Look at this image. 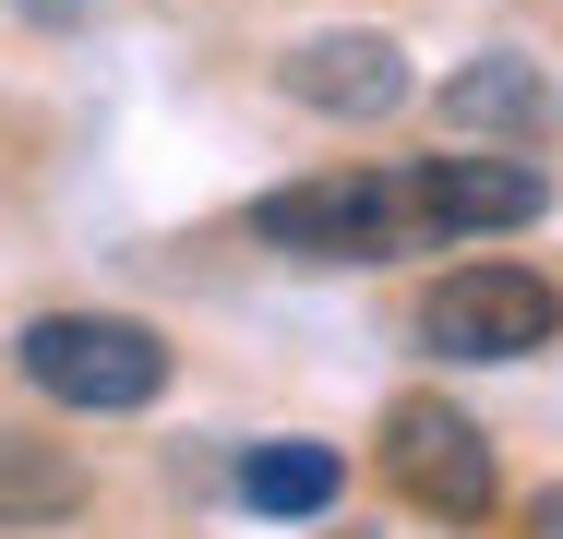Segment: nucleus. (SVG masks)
Segmentation results:
<instances>
[{"mask_svg": "<svg viewBox=\"0 0 563 539\" xmlns=\"http://www.w3.org/2000/svg\"><path fill=\"white\" fill-rule=\"evenodd\" d=\"M444 132H455V144H540V132H552V85H540V61L479 48V61L444 85Z\"/></svg>", "mask_w": 563, "mask_h": 539, "instance_id": "obj_7", "label": "nucleus"}, {"mask_svg": "<svg viewBox=\"0 0 563 539\" xmlns=\"http://www.w3.org/2000/svg\"><path fill=\"white\" fill-rule=\"evenodd\" d=\"M12 360H24V384H36L48 408H73V420H132V408L168 396V336L132 323V312H36L12 336Z\"/></svg>", "mask_w": 563, "mask_h": 539, "instance_id": "obj_1", "label": "nucleus"}, {"mask_svg": "<svg viewBox=\"0 0 563 539\" xmlns=\"http://www.w3.org/2000/svg\"><path fill=\"white\" fill-rule=\"evenodd\" d=\"M372 468L396 504H420L432 528H479L504 504V468H492V431L467 420L455 396H396L384 431H372Z\"/></svg>", "mask_w": 563, "mask_h": 539, "instance_id": "obj_3", "label": "nucleus"}, {"mask_svg": "<svg viewBox=\"0 0 563 539\" xmlns=\"http://www.w3.org/2000/svg\"><path fill=\"white\" fill-rule=\"evenodd\" d=\"M563 336V288L540 264H444L432 288H420V348L432 360H540Z\"/></svg>", "mask_w": 563, "mask_h": 539, "instance_id": "obj_4", "label": "nucleus"}, {"mask_svg": "<svg viewBox=\"0 0 563 539\" xmlns=\"http://www.w3.org/2000/svg\"><path fill=\"white\" fill-rule=\"evenodd\" d=\"M73 516H85V455H60L48 431L0 420V528L36 539V528H73Z\"/></svg>", "mask_w": 563, "mask_h": 539, "instance_id": "obj_8", "label": "nucleus"}, {"mask_svg": "<svg viewBox=\"0 0 563 539\" xmlns=\"http://www.w3.org/2000/svg\"><path fill=\"white\" fill-rule=\"evenodd\" d=\"M264 252H300V264H408L420 228H408V168H312L288 193L252 205Z\"/></svg>", "mask_w": 563, "mask_h": 539, "instance_id": "obj_2", "label": "nucleus"}, {"mask_svg": "<svg viewBox=\"0 0 563 539\" xmlns=\"http://www.w3.org/2000/svg\"><path fill=\"white\" fill-rule=\"evenodd\" d=\"M528 539H563V480L540 492V504H528Z\"/></svg>", "mask_w": 563, "mask_h": 539, "instance_id": "obj_10", "label": "nucleus"}, {"mask_svg": "<svg viewBox=\"0 0 563 539\" xmlns=\"http://www.w3.org/2000/svg\"><path fill=\"white\" fill-rule=\"evenodd\" d=\"M540 216H552V180H540L516 144H444V156L408 168V228H420V252H444V240H504V228H540Z\"/></svg>", "mask_w": 563, "mask_h": 539, "instance_id": "obj_5", "label": "nucleus"}, {"mask_svg": "<svg viewBox=\"0 0 563 539\" xmlns=\"http://www.w3.org/2000/svg\"><path fill=\"white\" fill-rule=\"evenodd\" d=\"M336 492H347V455H336V443H252V455H240V504L276 516V528L336 516Z\"/></svg>", "mask_w": 563, "mask_h": 539, "instance_id": "obj_9", "label": "nucleus"}, {"mask_svg": "<svg viewBox=\"0 0 563 539\" xmlns=\"http://www.w3.org/2000/svg\"><path fill=\"white\" fill-rule=\"evenodd\" d=\"M276 97L312 108V120H396L420 97V73H408V48L384 24H324V36L276 48Z\"/></svg>", "mask_w": 563, "mask_h": 539, "instance_id": "obj_6", "label": "nucleus"}]
</instances>
